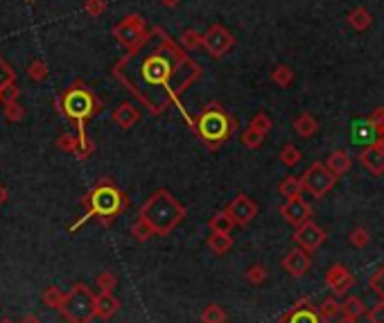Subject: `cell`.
Instances as JSON below:
<instances>
[{
  "label": "cell",
  "instance_id": "37",
  "mask_svg": "<svg viewBox=\"0 0 384 323\" xmlns=\"http://www.w3.org/2000/svg\"><path fill=\"white\" fill-rule=\"evenodd\" d=\"M366 122L378 136H384V107H375L371 111V116L366 118Z\"/></svg>",
  "mask_w": 384,
  "mask_h": 323
},
{
  "label": "cell",
  "instance_id": "19",
  "mask_svg": "<svg viewBox=\"0 0 384 323\" xmlns=\"http://www.w3.org/2000/svg\"><path fill=\"white\" fill-rule=\"evenodd\" d=\"M346 23H348L355 32H366L368 27L373 25V14L366 10V7H355V10L348 12V16H346Z\"/></svg>",
  "mask_w": 384,
  "mask_h": 323
},
{
  "label": "cell",
  "instance_id": "1",
  "mask_svg": "<svg viewBox=\"0 0 384 323\" xmlns=\"http://www.w3.org/2000/svg\"><path fill=\"white\" fill-rule=\"evenodd\" d=\"M156 43L149 50L140 48L138 52H127L113 66L111 75L138 100L152 116H161L177 104L183 114L188 127H194V118L185 114L181 95L194 81L201 79V66L192 62L190 55L165 32L161 25L152 27Z\"/></svg>",
  "mask_w": 384,
  "mask_h": 323
},
{
  "label": "cell",
  "instance_id": "41",
  "mask_svg": "<svg viewBox=\"0 0 384 323\" xmlns=\"http://www.w3.org/2000/svg\"><path fill=\"white\" fill-rule=\"evenodd\" d=\"M248 127H251V129H255V131H260V133H267L271 131V127H274V122H271V118L267 116V114H255L253 118H251V122H248Z\"/></svg>",
  "mask_w": 384,
  "mask_h": 323
},
{
  "label": "cell",
  "instance_id": "43",
  "mask_svg": "<svg viewBox=\"0 0 384 323\" xmlns=\"http://www.w3.org/2000/svg\"><path fill=\"white\" fill-rule=\"evenodd\" d=\"M14 81H16V73H14L12 66L0 57V91H3L7 84H14Z\"/></svg>",
  "mask_w": 384,
  "mask_h": 323
},
{
  "label": "cell",
  "instance_id": "36",
  "mask_svg": "<svg viewBox=\"0 0 384 323\" xmlns=\"http://www.w3.org/2000/svg\"><path fill=\"white\" fill-rule=\"evenodd\" d=\"M262 142H265V133L255 131V129H251V127L242 131V145L246 149H258V147H262Z\"/></svg>",
  "mask_w": 384,
  "mask_h": 323
},
{
  "label": "cell",
  "instance_id": "24",
  "mask_svg": "<svg viewBox=\"0 0 384 323\" xmlns=\"http://www.w3.org/2000/svg\"><path fill=\"white\" fill-rule=\"evenodd\" d=\"M179 46L185 52H194L197 48H203V34L197 32L194 27H188L183 29V34L179 36Z\"/></svg>",
  "mask_w": 384,
  "mask_h": 323
},
{
  "label": "cell",
  "instance_id": "22",
  "mask_svg": "<svg viewBox=\"0 0 384 323\" xmlns=\"http://www.w3.org/2000/svg\"><path fill=\"white\" fill-rule=\"evenodd\" d=\"M316 312H319V317L328 323H335L339 317H342V303H337V298L328 296L323 298V303L316 307Z\"/></svg>",
  "mask_w": 384,
  "mask_h": 323
},
{
  "label": "cell",
  "instance_id": "51",
  "mask_svg": "<svg viewBox=\"0 0 384 323\" xmlns=\"http://www.w3.org/2000/svg\"><path fill=\"white\" fill-rule=\"evenodd\" d=\"M292 312H294V310H287V312H285L283 317L278 319V323H290V321H292Z\"/></svg>",
  "mask_w": 384,
  "mask_h": 323
},
{
  "label": "cell",
  "instance_id": "52",
  "mask_svg": "<svg viewBox=\"0 0 384 323\" xmlns=\"http://www.w3.org/2000/svg\"><path fill=\"white\" fill-rule=\"evenodd\" d=\"M335 323H357V319H353V317H344V314H342V317H339Z\"/></svg>",
  "mask_w": 384,
  "mask_h": 323
},
{
  "label": "cell",
  "instance_id": "31",
  "mask_svg": "<svg viewBox=\"0 0 384 323\" xmlns=\"http://www.w3.org/2000/svg\"><path fill=\"white\" fill-rule=\"evenodd\" d=\"M48 75H50V68H48V64H45L43 59H32V62L27 64V77L32 81L48 79Z\"/></svg>",
  "mask_w": 384,
  "mask_h": 323
},
{
  "label": "cell",
  "instance_id": "39",
  "mask_svg": "<svg viewBox=\"0 0 384 323\" xmlns=\"http://www.w3.org/2000/svg\"><path fill=\"white\" fill-rule=\"evenodd\" d=\"M267 276H269V272L265 265H251L246 269V281L251 285H262L267 281Z\"/></svg>",
  "mask_w": 384,
  "mask_h": 323
},
{
  "label": "cell",
  "instance_id": "25",
  "mask_svg": "<svg viewBox=\"0 0 384 323\" xmlns=\"http://www.w3.org/2000/svg\"><path fill=\"white\" fill-rule=\"evenodd\" d=\"M305 188H303V179L300 177H285L281 185H278V192L283 194L285 199H290V197H300V192H303Z\"/></svg>",
  "mask_w": 384,
  "mask_h": 323
},
{
  "label": "cell",
  "instance_id": "8",
  "mask_svg": "<svg viewBox=\"0 0 384 323\" xmlns=\"http://www.w3.org/2000/svg\"><path fill=\"white\" fill-rule=\"evenodd\" d=\"M300 179H303L305 192H310L314 199L326 197V194L333 190V188L337 185V181H339L333 172L328 170V165L321 163V161L312 163L310 168H307L303 175H300Z\"/></svg>",
  "mask_w": 384,
  "mask_h": 323
},
{
  "label": "cell",
  "instance_id": "49",
  "mask_svg": "<svg viewBox=\"0 0 384 323\" xmlns=\"http://www.w3.org/2000/svg\"><path fill=\"white\" fill-rule=\"evenodd\" d=\"M181 3V0H161V5L163 7H168V10H175V7Z\"/></svg>",
  "mask_w": 384,
  "mask_h": 323
},
{
  "label": "cell",
  "instance_id": "4",
  "mask_svg": "<svg viewBox=\"0 0 384 323\" xmlns=\"http://www.w3.org/2000/svg\"><path fill=\"white\" fill-rule=\"evenodd\" d=\"M192 131L197 133V138L208 145L210 152H215L217 147H222L233 133L238 131V120L229 114V109H224L220 102H208L197 116H194V127Z\"/></svg>",
  "mask_w": 384,
  "mask_h": 323
},
{
  "label": "cell",
  "instance_id": "46",
  "mask_svg": "<svg viewBox=\"0 0 384 323\" xmlns=\"http://www.w3.org/2000/svg\"><path fill=\"white\" fill-rule=\"evenodd\" d=\"M366 317L371 323H384V300H378V303L366 312Z\"/></svg>",
  "mask_w": 384,
  "mask_h": 323
},
{
  "label": "cell",
  "instance_id": "54",
  "mask_svg": "<svg viewBox=\"0 0 384 323\" xmlns=\"http://www.w3.org/2000/svg\"><path fill=\"white\" fill-rule=\"evenodd\" d=\"M29 3H34V0H29Z\"/></svg>",
  "mask_w": 384,
  "mask_h": 323
},
{
  "label": "cell",
  "instance_id": "32",
  "mask_svg": "<svg viewBox=\"0 0 384 323\" xmlns=\"http://www.w3.org/2000/svg\"><path fill=\"white\" fill-rule=\"evenodd\" d=\"M226 321H229V314L215 303L206 305V310L201 312V323H226Z\"/></svg>",
  "mask_w": 384,
  "mask_h": 323
},
{
  "label": "cell",
  "instance_id": "5",
  "mask_svg": "<svg viewBox=\"0 0 384 323\" xmlns=\"http://www.w3.org/2000/svg\"><path fill=\"white\" fill-rule=\"evenodd\" d=\"M55 107L59 111V116H64L68 120H73L77 125V131L86 129V122L93 116H97L102 111V100L95 95V91L84 84V81L75 79L66 91L59 93V97L55 100Z\"/></svg>",
  "mask_w": 384,
  "mask_h": 323
},
{
  "label": "cell",
  "instance_id": "50",
  "mask_svg": "<svg viewBox=\"0 0 384 323\" xmlns=\"http://www.w3.org/2000/svg\"><path fill=\"white\" fill-rule=\"evenodd\" d=\"M21 323H43V321H41L39 317H36V314H27V317L23 319Z\"/></svg>",
  "mask_w": 384,
  "mask_h": 323
},
{
  "label": "cell",
  "instance_id": "9",
  "mask_svg": "<svg viewBox=\"0 0 384 323\" xmlns=\"http://www.w3.org/2000/svg\"><path fill=\"white\" fill-rule=\"evenodd\" d=\"M233 46H235V36L220 23H213L203 32V50L213 59H222Z\"/></svg>",
  "mask_w": 384,
  "mask_h": 323
},
{
  "label": "cell",
  "instance_id": "3",
  "mask_svg": "<svg viewBox=\"0 0 384 323\" xmlns=\"http://www.w3.org/2000/svg\"><path fill=\"white\" fill-rule=\"evenodd\" d=\"M185 215L188 208L170 190H165V188H158L154 194H149L138 213V217H142L154 229L158 237L170 235L185 220Z\"/></svg>",
  "mask_w": 384,
  "mask_h": 323
},
{
  "label": "cell",
  "instance_id": "7",
  "mask_svg": "<svg viewBox=\"0 0 384 323\" xmlns=\"http://www.w3.org/2000/svg\"><path fill=\"white\" fill-rule=\"evenodd\" d=\"M111 36L127 52H138L152 41V29L147 27V21L140 14H127V16L111 27Z\"/></svg>",
  "mask_w": 384,
  "mask_h": 323
},
{
  "label": "cell",
  "instance_id": "30",
  "mask_svg": "<svg viewBox=\"0 0 384 323\" xmlns=\"http://www.w3.org/2000/svg\"><path fill=\"white\" fill-rule=\"evenodd\" d=\"M131 235H133L136 242H147V240H152L156 233L145 220H142V217H138V220L131 224Z\"/></svg>",
  "mask_w": 384,
  "mask_h": 323
},
{
  "label": "cell",
  "instance_id": "44",
  "mask_svg": "<svg viewBox=\"0 0 384 323\" xmlns=\"http://www.w3.org/2000/svg\"><path fill=\"white\" fill-rule=\"evenodd\" d=\"M107 12V0H84V14L90 18H97Z\"/></svg>",
  "mask_w": 384,
  "mask_h": 323
},
{
  "label": "cell",
  "instance_id": "11",
  "mask_svg": "<svg viewBox=\"0 0 384 323\" xmlns=\"http://www.w3.org/2000/svg\"><path fill=\"white\" fill-rule=\"evenodd\" d=\"M278 213H281L283 220L287 222L290 227H294V229L303 227L305 222L312 220V206L307 204L303 197H290V199H285V204H281Z\"/></svg>",
  "mask_w": 384,
  "mask_h": 323
},
{
  "label": "cell",
  "instance_id": "16",
  "mask_svg": "<svg viewBox=\"0 0 384 323\" xmlns=\"http://www.w3.org/2000/svg\"><path fill=\"white\" fill-rule=\"evenodd\" d=\"M113 122H116L120 129H131V127H136L140 122V111L133 107L131 102H123V104H118L116 109H113Z\"/></svg>",
  "mask_w": 384,
  "mask_h": 323
},
{
  "label": "cell",
  "instance_id": "53",
  "mask_svg": "<svg viewBox=\"0 0 384 323\" xmlns=\"http://www.w3.org/2000/svg\"><path fill=\"white\" fill-rule=\"evenodd\" d=\"M0 323H14L12 319H3V321H0Z\"/></svg>",
  "mask_w": 384,
  "mask_h": 323
},
{
  "label": "cell",
  "instance_id": "15",
  "mask_svg": "<svg viewBox=\"0 0 384 323\" xmlns=\"http://www.w3.org/2000/svg\"><path fill=\"white\" fill-rule=\"evenodd\" d=\"M281 265L292 278H303L312 269V258H310V253H307L305 249L294 246L292 251H287V255L283 258Z\"/></svg>",
  "mask_w": 384,
  "mask_h": 323
},
{
  "label": "cell",
  "instance_id": "21",
  "mask_svg": "<svg viewBox=\"0 0 384 323\" xmlns=\"http://www.w3.org/2000/svg\"><path fill=\"white\" fill-rule=\"evenodd\" d=\"M208 229H210V233H226V235H231V231L235 229V222H233V217L226 213V208H224L210 217Z\"/></svg>",
  "mask_w": 384,
  "mask_h": 323
},
{
  "label": "cell",
  "instance_id": "14",
  "mask_svg": "<svg viewBox=\"0 0 384 323\" xmlns=\"http://www.w3.org/2000/svg\"><path fill=\"white\" fill-rule=\"evenodd\" d=\"M359 163H361V168H366L373 177L384 175V136H380L375 142L361 149Z\"/></svg>",
  "mask_w": 384,
  "mask_h": 323
},
{
  "label": "cell",
  "instance_id": "13",
  "mask_svg": "<svg viewBox=\"0 0 384 323\" xmlns=\"http://www.w3.org/2000/svg\"><path fill=\"white\" fill-rule=\"evenodd\" d=\"M326 285L337 296H346L353 289V285H355V274L346 265H339L337 262V265H333L326 272Z\"/></svg>",
  "mask_w": 384,
  "mask_h": 323
},
{
  "label": "cell",
  "instance_id": "27",
  "mask_svg": "<svg viewBox=\"0 0 384 323\" xmlns=\"http://www.w3.org/2000/svg\"><path fill=\"white\" fill-rule=\"evenodd\" d=\"M366 312V305L364 300H361L359 296H346V300L342 303V314L344 317H353V319H359L361 314Z\"/></svg>",
  "mask_w": 384,
  "mask_h": 323
},
{
  "label": "cell",
  "instance_id": "6",
  "mask_svg": "<svg viewBox=\"0 0 384 323\" xmlns=\"http://www.w3.org/2000/svg\"><path fill=\"white\" fill-rule=\"evenodd\" d=\"M95 303H97V294H93V289L84 283H77L66 294L64 305L59 307V312L64 314L68 323H90L97 317Z\"/></svg>",
  "mask_w": 384,
  "mask_h": 323
},
{
  "label": "cell",
  "instance_id": "42",
  "mask_svg": "<svg viewBox=\"0 0 384 323\" xmlns=\"http://www.w3.org/2000/svg\"><path fill=\"white\" fill-rule=\"evenodd\" d=\"M3 116H5V120H7V122H21V120L25 118V109H23L18 102L5 104V109H3Z\"/></svg>",
  "mask_w": 384,
  "mask_h": 323
},
{
  "label": "cell",
  "instance_id": "40",
  "mask_svg": "<svg viewBox=\"0 0 384 323\" xmlns=\"http://www.w3.org/2000/svg\"><path fill=\"white\" fill-rule=\"evenodd\" d=\"M95 285H97V289H100V292H113V289H116V285H118V276L113 272H102L100 276L95 278Z\"/></svg>",
  "mask_w": 384,
  "mask_h": 323
},
{
  "label": "cell",
  "instance_id": "35",
  "mask_svg": "<svg viewBox=\"0 0 384 323\" xmlns=\"http://www.w3.org/2000/svg\"><path fill=\"white\" fill-rule=\"evenodd\" d=\"M57 147L66 154H77L79 149V136H73V133H62L57 138Z\"/></svg>",
  "mask_w": 384,
  "mask_h": 323
},
{
  "label": "cell",
  "instance_id": "12",
  "mask_svg": "<svg viewBox=\"0 0 384 323\" xmlns=\"http://www.w3.org/2000/svg\"><path fill=\"white\" fill-rule=\"evenodd\" d=\"M326 237H328L326 231H323L319 224H314L312 220L294 231V242H296V246H300V249H305L307 253H314L323 242H326Z\"/></svg>",
  "mask_w": 384,
  "mask_h": 323
},
{
  "label": "cell",
  "instance_id": "18",
  "mask_svg": "<svg viewBox=\"0 0 384 323\" xmlns=\"http://www.w3.org/2000/svg\"><path fill=\"white\" fill-rule=\"evenodd\" d=\"M326 165H328V170L339 179V177H344V175H348V172H350L353 159H350V154L346 152V149H337V152H333L328 156Z\"/></svg>",
  "mask_w": 384,
  "mask_h": 323
},
{
  "label": "cell",
  "instance_id": "26",
  "mask_svg": "<svg viewBox=\"0 0 384 323\" xmlns=\"http://www.w3.org/2000/svg\"><path fill=\"white\" fill-rule=\"evenodd\" d=\"M271 81L281 88H290L294 84V70L287 64H278L274 70H271Z\"/></svg>",
  "mask_w": 384,
  "mask_h": 323
},
{
  "label": "cell",
  "instance_id": "17",
  "mask_svg": "<svg viewBox=\"0 0 384 323\" xmlns=\"http://www.w3.org/2000/svg\"><path fill=\"white\" fill-rule=\"evenodd\" d=\"M95 312H97V319L109 321L120 312V300L113 296V292H100V294H97Z\"/></svg>",
  "mask_w": 384,
  "mask_h": 323
},
{
  "label": "cell",
  "instance_id": "29",
  "mask_svg": "<svg viewBox=\"0 0 384 323\" xmlns=\"http://www.w3.org/2000/svg\"><path fill=\"white\" fill-rule=\"evenodd\" d=\"M278 159H281V163L285 165V168H294V165H298L300 159H303V154H300V149L296 145H292V142H287V145H283L281 154H278Z\"/></svg>",
  "mask_w": 384,
  "mask_h": 323
},
{
  "label": "cell",
  "instance_id": "45",
  "mask_svg": "<svg viewBox=\"0 0 384 323\" xmlns=\"http://www.w3.org/2000/svg\"><path fill=\"white\" fill-rule=\"evenodd\" d=\"M18 97H21V88L16 86V81L14 84H7L3 91H0V104H12V102H18Z\"/></svg>",
  "mask_w": 384,
  "mask_h": 323
},
{
  "label": "cell",
  "instance_id": "47",
  "mask_svg": "<svg viewBox=\"0 0 384 323\" xmlns=\"http://www.w3.org/2000/svg\"><path fill=\"white\" fill-rule=\"evenodd\" d=\"M305 307H312V298L310 296H300L296 303L292 305V310H305Z\"/></svg>",
  "mask_w": 384,
  "mask_h": 323
},
{
  "label": "cell",
  "instance_id": "48",
  "mask_svg": "<svg viewBox=\"0 0 384 323\" xmlns=\"http://www.w3.org/2000/svg\"><path fill=\"white\" fill-rule=\"evenodd\" d=\"M7 199H10V192H7V188L0 183V208L7 204Z\"/></svg>",
  "mask_w": 384,
  "mask_h": 323
},
{
  "label": "cell",
  "instance_id": "28",
  "mask_svg": "<svg viewBox=\"0 0 384 323\" xmlns=\"http://www.w3.org/2000/svg\"><path fill=\"white\" fill-rule=\"evenodd\" d=\"M64 298L66 294L59 287H55V285H50V287H45L43 289V294H41V300H43V305H48L52 307V310H59V307L64 305Z\"/></svg>",
  "mask_w": 384,
  "mask_h": 323
},
{
  "label": "cell",
  "instance_id": "34",
  "mask_svg": "<svg viewBox=\"0 0 384 323\" xmlns=\"http://www.w3.org/2000/svg\"><path fill=\"white\" fill-rule=\"evenodd\" d=\"M368 289H371L380 300H384V267L375 269L371 274V278H368Z\"/></svg>",
  "mask_w": 384,
  "mask_h": 323
},
{
  "label": "cell",
  "instance_id": "38",
  "mask_svg": "<svg viewBox=\"0 0 384 323\" xmlns=\"http://www.w3.org/2000/svg\"><path fill=\"white\" fill-rule=\"evenodd\" d=\"M348 240H350V244L355 246V249H366L368 242H371V237H368V231L364 227H355V229H353Z\"/></svg>",
  "mask_w": 384,
  "mask_h": 323
},
{
  "label": "cell",
  "instance_id": "2",
  "mask_svg": "<svg viewBox=\"0 0 384 323\" xmlns=\"http://www.w3.org/2000/svg\"><path fill=\"white\" fill-rule=\"evenodd\" d=\"M129 197L120 190V188L109 181V179H100L90 190L81 197V206L86 208V217H81V222L90 220V217H97V222L102 227H109V224L116 220L118 215H123L127 208H129ZM81 222L75 224L73 229H77Z\"/></svg>",
  "mask_w": 384,
  "mask_h": 323
},
{
  "label": "cell",
  "instance_id": "20",
  "mask_svg": "<svg viewBox=\"0 0 384 323\" xmlns=\"http://www.w3.org/2000/svg\"><path fill=\"white\" fill-rule=\"evenodd\" d=\"M294 131H296L300 138H312L314 133L319 131V120L312 114H307V111H303V114H298L294 118Z\"/></svg>",
  "mask_w": 384,
  "mask_h": 323
},
{
  "label": "cell",
  "instance_id": "33",
  "mask_svg": "<svg viewBox=\"0 0 384 323\" xmlns=\"http://www.w3.org/2000/svg\"><path fill=\"white\" fill-rule=\"evenodd\" d=\"M290 323H328V321H323L314 307H305V310H294Z\"/></svg>",
  "mask_w": 384,
  "mask_h": 323
},
{
  "label": "cell",
  "instance_id": "10",
  "mask_svg": "<svg viewBox=\"0 0 384 323\" xmlns=\"http://www.w3.org/2000/svg\"><path fill=\"white\" fill-rule=\"evenodd\" d=\"M226 213L233 217L235 227H248V224L258 217V204H255L246 192H238L235 197L231 199V204L226 206Z\"/></svg>",
  "mask_w": 384,
  "mask_h": 323
},
{
  "label": "cell",
  "instance_id": "23",
  "mask_svg": "<svg viewBox=\"0 0 384 323\" xmlns=\"http://www.w3.org/2000/svg\"><path fill=\"white\" fill-rule=\"evenodd\" d=\"M206 244H208V249L213 251L215 255H224V253H229V251H231V246H233V237H231V235H226V233H213V235H208Z\"/></svg>",
  "mask_w": 384,
  "mask_h": 323
}]
</instances>
